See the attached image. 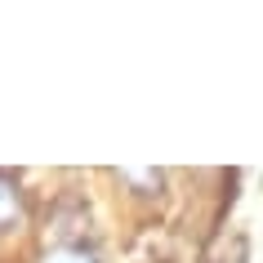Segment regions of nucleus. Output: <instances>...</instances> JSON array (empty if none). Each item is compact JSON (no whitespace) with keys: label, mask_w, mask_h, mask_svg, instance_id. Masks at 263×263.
<instances>
[{"label":"nucleus","mask_w":263,"mask_h":263,"mask_svg":"<svg viewBox=\"0 0 263 263\" xmlns=\"http://www.w3.org/2000/svg\"><path fill=\"white\" fill-rule=\"evenodd\" d=\"M18 219H23V187H18L14 174L0 170V228H9Z\"/></svg>","instance_id":"obj_2"},{"label":"nucleus","mask_w":263,"mask_h":263,"mask_svg":"<svg viewBox=\"0 0 263 263\" xmlns=\"http://www.w3.org/2000/svg\"><path fill=\"white\" fill-rule=\"evenodd\" d=\"M41 263H98V254L85 246H54V250H45Z\"/></svg>","instance_id":"obj_3"},{"label":"nucleus","mask_w":263,"mask_h":263,"mask_svg":"<svg viewBox=\"0 0 263 263\" xmlns=\"http://www.w3.org/2000/svg\"><path fill=\"white\" fill-rule=\"evenodd\" d=\"M121 179L129 187H139V192H161L165 187V174L161 170H121Z\"/></svg>","instance_id":"obj_4"},{"label":"nucleus","mask_w":263,"mask_h":263,"mask_svg":"<svg viewBox=\"0 0 263 263\" xmlns=\"http://www.w3.org/2000/svg\"><path fill=\"white\" fill-rule=\"evenodd\" d=\"M85 228H89V210L81 201H58L49 210V232L58 236V246H81Z\"/></svg>","instance_id":"obj_1"}]
</instances>
